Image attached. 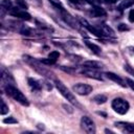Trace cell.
<instances>
[{"mask_svg":"<svg viewBox=\"0 0 134 134\" xmlns=\"http://www.w3.org/2000/svg\"><path fill=\"white\" fill-rule=\"evenodd\" d=\"M93 102L96 103V104H98V105L105 104V103L107 102V96L104 95V94H97V95H95V96L93 97Z\"/></svg>","mask_w":134,"mask_h":134,"instance_id":"19","label":"cell"},{"mask_svg":"<svg viewBox=\"0 0 134 134\" xmlns=\"http://www.w3.org/2000/svg\"><path fill=\"white\" fill-rule=\"evenodd\" d=\"M81 126L84 129V131H86L89 134H93L95 133V126L93 120L88 117V116H83L81 119Z\"/></svg>","mask_w":134,"mask_h":134,"instance_id":"5","label":"cell"},{"mask_svg":"<svg viewBox=\"0 0 134 134\" xmlns=\"http://www.w3.org/2000/svg\"><path fill=\"white\" fill-rule=\"evenodd\" d=\"M8 112V107L6 106V104L4 103V100L2 99L1 100V110H0V113L2 114V115H4V114H6Z\"/></svg>","mask_w":134,"mask_h":134,"instance_id":"24","label":"cell"},{"mask_svg":"<svg viewBox=\"0 0 134 134\" xmlns=\"http://www.w3.org/2000/svg\"><path fill=\"white\" fill-rule=\"evenodd\" d=\"M84 3H88V4H90V5H98V3H99V1L98 0H82Z\"/></svg>","mask_w":134,"mask_h":134,"instance_id":"25","label":"cell"},{"mask_svg":"<svg viewBox=\"0 0 134 134\" xmlns=\"http://www.w3.org/2000/svg\"><path fill=\"white\" fill-rule=\"evenodd\" d=\"M61 12V15H62V18L64 19V21L68 24V25H70L71 27H73V28H79V23H77V21L70 15V14H68L65 9H62V10H60Z\"/></svg>","mask_w":134,"mask_h":134,"instance_id":"9","label":"cell"},{"mask_svg":"<svg viewBox=\"0 0 134 134\" xmlns=\"http://www.w3.org/2000/svg\"><path fill=\"white\" fill-rule=\"evenodd\" d=\"M8 13L13 17H16V18H19V19H22V20L28 21V20L31 19V16L27 12H25V9H22V8H20L18 6L17 7H13Z\"/></svg>","mask_w":134,"mask_h":134,"instance_id":"6","label":"cell"},{"mask_svg":"<svg viewBox=\"0 0 134 134\" xmlns=\"http://www.w3.org/2000/svg\"><path fill=\"white\" fill-rule=\"evenodd\" d=\"M79 22H80V24L82 25V26H84L85 28H87L90 32H92L94 36H96V37H98V38H102L103 37V35H102V32L99 31V29L97 28V27H95V26H92L86 19H83V18H81V19H79Z\"/></svg>","mask_w":134,"mask_h":134,"instance_id":"8","label":"cell"},{"mask_svg":"<svg viewBox=\"0 0 134 134\" xmlns=\"http://www.w3.org/2000/svg\"><path fill=\"white\" fill-rule=\"evenodd\" d=\"M16 4H17L18 7L22 8V9H27L28 8V5L25 2V0H16Z\"/></svg>","mask_w":134,"mask_h":134,"instance_id":"23","label":"cell"},{"mask_svg":"<svg viewBox=\"0 0 134 134\" xmlns=\"http://www.w3.org/2000/svg\"><path fill=\"white\" fill-rule=\"evenodd\" d=\"M129 21L130 22H134V9H131L129 13Z\"/></svg>","mask_w":134,"mask_h":134,"instance_id":"29","label":"cell"},{"mask_svg":"<svg viewBox=\"0 0 134 134\" xmlns=\"http://www.w3.org/2000/svg\"><path fill=\"white\" fill-rule=\"evenodd\" d=\"M54 85H55L57 89L59 90V92H60L70 104H72V105H74V106H76V107H81V105L79 104V102L76 100V98H75V96L72 94V92H70L69 89H68L61 81L55 80V81H54Z\"/></svg>","mask_w":134,"mask_h":134,"instance_id":"2","label":"cell"},{"mask_svg":"<svg viewBox=\"0 0 134 134\" xmlns=\"http://www.w3.org/2000/svg\"><path fill=\"white\" fill-rule=\"evenodd\" d=\"M82 74H84L85 76H88V77H91V79H94V80H98V81H102L103 80V76H102V73L96 71V69H91V68H85L81 71Z\"/></svg>","mask_w":134,"mask_h":134,"instance_id":"10","label":"cell"},{"mask_svg":"<svg viewBox=\"0 0 134 134\" xmlns=\"http://www.w3.org/2000/svg\"><path fill=\"white\" fill-rule=\"evenodd\" d=\"M83 67L85 68H91V69H100L103 68V64L96 61H86L83 63Z\"/></svg>","mask_w":134,"mask_h":134,"instance_id":"14","label":"cell"},{"mask_svg":"<svg viewBox=\"0 0 134 134\" xmlns=\"http://www.w3.org/2000/svg\"><path fill=\"white\" fill-rule=\"evenodd\" d=\"M1 7L7 12H9L13 8V3L10 0H2L1 1Z\"/></svg>","mask_w":134,"mask_h":134,"instance_id":"20","label":"cell"},{"mask_svg":"<svg viewBox=\"0 0 134 134\" xmlns=\"http://www.w3.org/2000/svg\"><path fill=\"white\" fill-rule=\"evenodd\" d=\"M3 122H5V124H16L17 120H16L14 117H8V118H5V119L3 120Z\"/></svg>","mask_w":134,"mask_h":134,"instance_id":"26","label":"cell"},{"mask_svg":"<svg viewBox=\"0 0 134 134\" xmlns=\"http://www.w3.org/2000/svg\"><path fill=\"white\" fill-rule=\"evenodd\" d=\"M125 70H127L129 73H131V74H133L134 75V69L131 67V66H129V65H125Z\"/></svg>","mask_w":134,"mask_h":134,"instance_id":"28","label":"cell"},{"mask_svg":"<svg viewBox=\"0 0 134 134\" xmlns=\"http://www.w3.org/2000/svg\"><path fill=\"white\" fill-rule=\"evenodd\" d=\"M133 4H134V0H125V1H122V2L119 4V8H120V9L128 8V7H130V6L133 5Z\"/></svg>","mask_w":134,"mask_h":134,"instance_id":"22","label":"cell"},{"mask_svg":"<svg viewBox=\"0 0 134 134\" xmlns=\"http://www.w3.org/2000/svg\"><path fill=\"white\" fill-rule=\"evenodd\" d=\"M85 44L87 45V47H89V49H90L92 52H94L95 54H100L102 49H100L99 46H97V45H95V44H93V43H91V42H89V41H85Z\"/></svg>","mask_w":134,"mask_h":134,"instance_id":"17","label":"cell"},{"mask_svg":"<svg viewBox=\"0 0 134 134\" xmlns=\"http://www.w3.org/2000/svg\"><path fill=\"white\" fill-rule=\"evenodd\" d=\"M118 29H119V30H128L129 28H128L125 24H119V25H118Z\"/></svg>","mask_w":134,"mask_h":134,"instance_id":"30","label":"cell"},{"mask_svg":"<svg viewBox=\"0 0 134 134\" xmlns=\"http://www.w3.org/2000/svg\"><path fill=\"white\" fill-rule=\"evenodd\" d=\"M97 28H98L99 31L102 32L103 37H104V36H106V37H115L114 30H113L110 26H108V25H106V24H99V25L97 26Z\"/></svg>","mask_w":134,"mask_h":134,"instance_id":"12","label":"cell"},{"mask_svg":"<svg viewBox=\"0 0 134 134\" xmlns=\"http://www.w3.org/2000/svg\"><path fill=\"white\" fill-rule=\"evenodd\" d=\"M126 83H127V85L134 91V81H132L131 79H127V80H126Z\"/></svg>","mask_w":134,"mask_h":134,"instance_id":"27","label":"cell"},{"mask_svg":"<svg viewBox=\"0 0 134 134\" xmlns=\"http://www.w3.org/2000/svg\"><path fill=\"white\" fill-rule=\"evenodd\" d=\"M90 15L93 16V17H105L106 16V12L99 5H93L92 8H91Z\"/></svg>","mask_w":134,"mask_h":134,"instance_id":"13","label":"cell"},{"mask_svg":"<svg viewBox=\"0 0 134 134\" xmlns=\"http://www.w3.org/2000/svg\"><path fill=\"white\" fill-rule=\"evenodd\" d=\"M59 57H60V53H59V51H57V50H53V51H51V52L48 54V59H49L50 61H52L54 64H55L57 60L59 59Z\"/></svg>","mask_w":134,"mask_h":134,"instance_id":"21","label":"cell"},{"mask_svg":"<svg viewBox=\"0 0 134 134\" xmlns=\"http://www.w3.org/2000/svg\"><path fill=\"white\" fill-rule=\"evenodd\" d=\"M72 89L76 94H80V95H88L89 93L92 92V86L88 84H82V83L74 85Z\"/></svg>","mask_w":134,"mask_h":134,"instance_id":"7","label":"cell"},{"mask_svg":"<svg viewBox=\"0 0 134 134\" xmlns=\"http://www.w3.org/2000/svg\"><path fill=\"white\" fill-rule=\"evenodd\" d=\"M129 108H130L129 103L124 98L117 97L112 100V109L118 114H121V115L126 114L129 111Z\"/></svg>","mask_w":134,"mask_h":134,"instance_id":"4","label":"cell"},{"mask_svg":"<svg viewBox=\"0 0 134 134\" xmlns=\"http://www.w3.org/2000/svg\"><path fill=\"white\" fill-rule=\"evenodd\" d=\"M23 59H24V61L27 63V64H29L37 72H39L40 74H42V75H49V71L46 69V67H44L43 65V63L41 62V61H38L37 59H34V58H31V57H29V55H23Z\"/></svg>","mask_w":134,"mask_h":134,"instance_id":"3","label":"cell"},{"mask_svg":"<svg viewBox=\"0 0 134 134\" xmlns=\"http://www.w3.org/2000/svg\"><path fill=\"white\" fill-rule=\"evenodd\" d=\"M5 92L7 95H9L12 98H14L16 102H18L19 104L23 105V106H28L29 103L27 100V98L25 97V95L20 91L18 90L14 85L12 84H7L5 86Z\"/></svg>","mask_w":134,"mask_h":134,"instance_id":"1","label":"cell"},{"mask_svg":"<svg viewBox=\"0 0 134 134\" xmlns=\"http://www.w3.org/2000/svg\"><path fill=\"white\" fill-rule=\"evenodd\" d=\"M115 125L124 128V130H126L129 133H134V124H131V122H116Z\"/></svg>","mask_w":134,"mask_h":134,"instance_id":"15","label":"cell"},{"mask_svg":"<svg viewBox=\"0 0 134 134\" xmlns=\"http://www.w3.org/2000/svg\"><path fill=\"white\" fill-rule=\"evenodd\" d=\"M28 85L34 91H40L42 88V85L37 80H34V79H28Z\"/></svg>","mask_w":134,"mask_h":134,"instance_id":"16","label":"cell"},{"mask_svg":"<svg viewBox=\"0 0 134 134\" xmlns=\"http://www.w3.org/2000/svg\"><path fill=\"white\" fill-rule=\"evenodd\" d=\"M107 1H108V2H116L117 0H107Z\"/></svg>","mask_w":134,"mask_h":134,"instance_id":"31","label":"cell"},{"mask_svg":"<svg viewBox=\"0 0 134 134\" xmlns=\"http://www.w3.org/2000/svg\"><path fill=\"white\" fill-rule=\"evenodd\" d=\"M105 75H106L109 80H111V81H113L114 83L120 85L121 87H127V86H128V85L126 84V82H125L119 75H117V74H115V73H113V72H106Z\"/></svg>","mask_w":134,"mask_h":134,"instance_id":"11","label":"cell"},{"mask_svg":"<svg viewBox=\"0 0 134 134\" xmlns=\"http://www.w3.org/2000/svg\"><path fill=\"white\" fill-rule=\"evenodd\" d=\"M1 77H2L3 81L6 82V84H10V83H12V85L14 84V79H13L12 75H10L8 72H6L4 69H2V71H1Z\"/></svg>","mask_w":134,"mask_h":134,"instance_id":"18","label":"cell"}]
</instances>
